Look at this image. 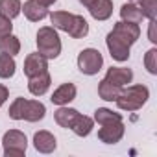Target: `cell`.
<instances>
[{
	"label": "cell",
	"mask_w": 157,
	"mask_h": 157,
	"mask_svg": "<svg viewBox=\"0 0 157 157\" xmlns=\"http://www.w3.org/2000/svg\"><path fill=\"white\" fill-rule=\"evenodd\" d=\"M87 10L94 21H107L113 15V0H94Z\"/></svg>",
	"instance_id": "cell-15"
},
{
	"label": "cell",
	"mask_w": 157,
	"mask_h": 157,
	"mask_svg": "<svg viewBox=\"0 0 157 157\" xmlns=\"http://www.w3.org/2000/svg\"><path fill=\"white\" fill-rule=\"evenodd\" d=\"M93 120L100 126V124H105V122H113V120H122V115L120 113H115L113 109H107V107H98L94 111V117Z\"/></svg>",
	"instance_id": "cell-25"
},
{
	"label": "cell",
	"mask_w": 157,
	"mask_h": 157,
	"mask_svg": "<svg viewBox=\"0 0 157 157\" xmlns=\"http://www.w3.org/2000/svg\"><path fill=\"white\" fill-rule=\"evenodd\" d=\"M21 10H22L21 0H0V15H4L11 21L21 15Z\"/></svg>",
	"instance_id": "cell-24"
},
{
	"label": "cell",
	"mask_w": 157,
	"mask_h": 157,
	"mask_svg": "<svg viewBox=\"0 0 157 157\" xmlns=\"http://www.w3.org/2000/svg\"><path fill=\"white\" fill-rule=\"evenodd\" d=\"M48 17H50L52 28H56L59 32H68V28L72 24V19H74V13H68V11H52V13H48Z\"/></svg>",
	"instance_id": "cell-19"
},
{
	"label": "cell",
	"mask_w": 157,
	"mask_h": 157,
	"mask_svg": "<svg viewBox=\"0 0 157 157\" xmlns=\"http://www.w3.org/2000/svg\"><path fill=\"white\" fill-rule=\"evenodd\" d=\"M129 2H133V4H139V2H140V0H129Z\"/></svg>",
	"instance_id": "cell-33"
},
{
	"label": "cell",
	"mask_w": 157,
	"mask_h": 157,
	"mask_svg": "<svg viewBox=\"0 0 157 157\" xmlns=\"http://www.w3.org/2000/svg\"><path fill=\"white\" fill-rule=\"evenodd\" d=\"M144 67H146V70L150 74H153V76L157 74V48L155 46L146 52V56H144Z\"/></svg>",
	"instance_id": "cell-27"
},
{
	"label": "cell",
	"mask_w": 157,
	"mask_h": 157,
	"mask_svg": "<svg viewBox=\"0 0 157 157\" xmlns=\"http://www.w3.org/2000/svg\"><path fill=\"white\" fill-rule=\"evenodd\" d=\"M93 128H94L93 117H87V115H82V113L76 117L74 124L70 126V129H72L74 135H78V137H87V135H91Z\"/></svg>",
	"instance_id": "cell-17"
},
{
	"label": "cell",
	"mask_w": 157,
	"mask_h": 157,
	"mask_svg": "<svg viewBox=\"0 0 157 157\" xmlns=\"http://www.w3.org/2000/svg\"><path fill=\"white\" fill-rule=\"evenodd\" d=\"M120 19L126 21V22H133V24H140L144 21V15L140 11V8L133 2H126L122 8H120Z\"/></svg>",
	"instance_id": "cell-18"
},
{
	"label": "cell",
	"mask_w": 157,
	"mask_h": 157,
	"mask_svg": "<svg viewBox=\"0 0 157 157\" xmlns=\"http://www.w3.org/2000/svg\"><path fill=\"white\" fill-rule=\"evenodd\" d=\"M72 39H83L87 33H89V22L82 17V15H74L72 19V24L67 32Z\"/></svg>",
	"instance_id": "cell-20"
},
{
	"label": "cell",
	"mask_w": 157,
	"mask_h": 157,
	"mask_svg": "<svg viewBox=\"0 0 157 157\" xmlns=\"http://www.w3.org/2000/svg\"><path fill=\"white\" fill-rule=\"evenodd\" d=\"M105 80L118 87H126L133 82V70L126 68V67H111V68H107Z\"/></svg>",
	"instance_id": "cell-12"
},
{
	"label": "cell",
	"mask_w": 157,
	"mask_h": 157,
	"mask_svg": "<svg viewBox=\"0 0 157 157\" xmlns=\"http://www.w3.org/2000/svg\"><path fill=\"white\" fill-rule=\"evenodd\" d=\"M148 39L155 44L157 43V37H155V21H150V30H148Z\"/></svg>",
	"instance_id": "cell-30"
},
{
	"label": "cell",
	"mask_w": 157,
	"mask_h": 157,
	"mask_svg": "<svg viewBox=\"0 0 157 157\" xmlns=\"http://www.w3.org/2000/svg\"><path fill=\"white\" fill-rule=\"evenodd\" d=\"M8 96H10V91H8V87H6V85H2V83H0V107H2V105L6 104Z\"/></svg>",
	"instance_id": "cell-29"
},
{
	"label": "cell",
	"mask_w": 157,
	"mask_h": 157,
	"mask_svg": "<svg viewBox=\"0 0 157 157\" xmlns=\"http://www.w3.org/2000/svg\"><path fill=\"white\" fill-rule=\"evenodd\" d=\"M46 115V107L43 102L39 100H24V107H22V120L26 122H39L43 120Z\"/></svg>",
	"instance_id": "cell-11"
},
{
	"label": "cell",
	"mask_w": 157,
	"mask_h": 157,
	"mask_svg": "<svg viewBox=\"0 0 157 157\" xmlns=\"http://www.w3.org/2000/svg\"><path fill=\"white\" fill-rule=\"evenodd\" d=\"M120 91H122V87H118V85L107 82L105 78L98 83V96H100L102 100H105V102H115L117 96L120 94Z\"/></svg>",
	"instance_id": "cell-21"
},
{
	"label": "cell",
	"mask_w": 157,
	"mask_h": 157,
	"mask_svg": "<svg viewBox=\"0 0 157 157\" xmlns=\"http://www.w3.org/2000/svg\"><path fill=\"white\" fill-rule=\"evenodd\" d=\"M104 67V56L96 48H83L78 54V68L85 76H94Z\"/></svg>",
	"instance_id": "cell-4"
},
{
	"label": "cell",
	"mask_w": 157,
	"mask_h": 157,
	"mask_svg": "<svg viewBox=\"0 0 157 157\" xmlns=\"http://www.w3.org/2000/svg\"><path fill=\"white\" fill-rule=\"evenodd\" d=\"M115 35H118L126 44H135L137 41H139V37H140V28H139V24H133V22H126V21H118L115 26H113V30H111Z\"/></svg>",
	"instance_id": "cell-7"
},
{
	"label": "cell",
	"mask_w": 157,
	"mask_h": 157,
	"mask_svg": "<svg viewBox=\"0 0 157 157\" xmlns=\"http://www.w3.org/2000/svg\"><path fill=\"white\" fill-rule=\"evenodd\" d=\"M0 52H2V54H10V56L15 57L21 52V41H19V37H15L13 33L0 37Z\"/></svg>",
	"instance_id": "cell-23"
},
{
	"label": "cell",
	"mask_w": 157,
	"mask_h": 157,
	"mask_svg": "<svg viewBox=\"0 0 157 157\" xmlns=\"http://www.w3.org/2000/svg\"><path fill=\"white\" fill-rule=\"evenodd\" d=\"M93 2H94V0H80V4H83L85 8H89V6H91Z\"/></svg>",
	"instance_id": "cell-32"
},
{
	"label": "cell",
	"mask_w": 157,
	"mask_h": 157,
	"mask_svg": "<svg viewBox=\"0 0 157 157\" xmlns=\"http://www.w3.org/2000/svg\"><path fill=\"white\" fill-rule=\"evenodd\" d=\"M33 146H35V150L39 153H52L57 148V140L50 131L41 129V131H37L33 135Z\"/></svg>",
	"instance_id": "cell-13"
},
{
	"label": "cell",
	"mask_w": 157,
	"mask_h": 157,
	"mask_svg": "<svg viewBox=\"0 0 157 157\" xmlns=\"http://www.w3.org/2000/svg\"><path fill=\"white\" fill-rule=\"evenodd\" d=\"M21 13H24V17L32 22H39L43 19L48 17V8L43 6L39 0H26V2L22 4V10Z\"/></svg>",
	"instance_id": "cell-9"
},
{
	"label": "cell",
	"mask_w": 157,
	"mask_h": 157,
	"mask_svg": "<svg viewBox=\"0 0 157 157\" xmlns=\"http://www.w3.org/2000/svg\"><path fill=\"white\" fill-rule=\"evenodd\" d=\"M126 133V126L122 120H113V122H105V124H100V129H98V139L104 142V144H117L122 140Z\"/></svg>",
	"instance_id": "cell-5"
},
{
	"label": "cell",
	"mask_w": 157,
	"mask_h": 157,
	"mask_svg": "<svg viewBox=\"0 0 157 157\" xmlns=\"http://www.w3.org/2000/svg\"><path fill=\"white\" fill-rule=\"evenodd\" d=\"M13 32V24H11V19L4 17V15H0V37H4V35H10Z\"/></svg>",
	"instance_id": "cell-28"
},
{
	"label": "cell",
	"mask_w": 157,
	"mask_h": 157,
	"mask_svg": "<svg viewBox=\"0 0 157 157\" xmlns=\"http://www.w3.org/2000/svg\"><path fill=\"white\" fill-rule=\"evenodd\" d=\"M2 148L6 157H22L28 150V139L19 129H10L2 137Z\"/></svg>",
	"instance_id": "cell-3"
},
{
	"label": "cell",
	"mask_w": 157,
	"mask_h": 157,
	"mask_svg": "<svg viewBox=\"0 0 157 157\" xmlns=\"http://www.w3.org/2000/svg\"><path fill=\"white\" fill-rule=\"evenodd\" d=\"M39 2L43 4V6H46V8H50V6H54L57 0H39Z\"/></svg>",
	"instance_id": "cell-31"
},
{
	"label": "cell",
	"mask_w": 157,
	"mask_h": 157,
	"mask_svg": "<svg viewBox=\"0 0 157 157\" xmlns=\"http://www.w3.org/2000/svg\"><path fill=\"white\" fill-rule=\"evenodd\" d=\"M105 44H107V50H109V54H111V57L115 59V61H118V63H124V61H128L129 59V44H126L118 35H115L113 32H109L107 33V37H105Z\"/></svg>",
	"instance_id": "cell-6"
},
{
	"label": "cell",
	"mask_w": 157,
	"mask_h": 157,
	"mask_svg": "<svg viewBox=\"0 0 157 157\" xmlns=\"http://www.w3.org/2000/svg\"><path fill=\"white\" fill-rule=\"evenodd\" d=\"M61 39L57 35V30L52 26H43L37 32V52L43 54L48 61L59 57L61 54Z\"/></svg>",
	"instance_id": "cell-2"
},
{
	"label": "cell",
	"mask_w": 157,
	"mask_h": 157,
	"mask_svg": "<svg viewBox=\"0 0 157 157\" xmlns=\"http://www.w3.org/2000/svg\"><path fill=\"white\" fill-rule=\"evenodd\" d=\"M43 72H48V59L39 52L28 54L26 59H24V74H26V78H33V76L43 74Z\"/></svg>",
	"instance_id": "cell-8"
},
{
	"label": "cell",
	"mask_w": 157,
	"mask_h": 157,
	"mask_svg": "<svg viewBox=\"0 0 157 157\" xmlns=\"http://www.w3.org/2000/svg\"><path fill=\"white\" fill-rule=\"evenodd\" d=\"M15 70H17V63H15L13 56L0 52V78L2 80H10V78L15 76Z\"/></svg>",
	"instance_id": "cell-22"
},
{
	"label": "cell",
	"mask_w": 157,
	"mask_h": 157,
	"mask_svg": "<svg viewBox=\"0 0 157 157\" xmlns=\"http://www.w3.org/2000/svg\"><path fill=\"white\" fill-rule=\"evenodd\" d=\"M78 94V89L74 83H61L54 93H52V98L50 102L54 105H68Z\"/></svg>",
	"instance_id": "cell-10"
},
{
	"label": "cell",
	"mask_w": 157,
	"mask_h": 157,
	"mask_svg": "<svg viewBox=\"0 0 157 157\" xmlns=\"http://www.w3.org/2000/svg\"><path fill=\"white\" fill-rule=\"evenodd\" d=\"M137 6L140 8L144 19L155 21V17H157V0H140Z\"/></svg>",
	"instance_id": "cell-26"
},
{
	"label": "cell",
	"mask_w": 157,
	"mask_h": 157,
	"mask_svg": "<svg viewBox=\"0 0 157 157\" xmlns=\"http://www.w3.org/2000/svg\"><path fill=\"white\" fill-rule=\"evenodd\" d=\"M80 115V111L74 109V107H68V105H59V109L54 113V120L57 126L65 128V129H70V126L74 124L76 117Z\"/></svg>",
	"instance_id": "cell-16"
},
{
	"label": "cell",
	"mask_w": 157,
	"mask_h": 157,
	"mask_svg": "<svg viewBox=\"0 0 157 157\" xmlns=\"http://www.w3.org/2000/svg\"><path fill=\"white\" fill-rule=\"evenodd\" d=\"M150 98V89L146 85H128L126 89L122 87L120 94L117 96L115 104L120 111H139Z\"/></svg>",
	"instance_id": "cell-1"
},
{
	"label": "cell",
	"mask_w": 157,
	"mask_h": 157,
	"mask_svg": "<svg viewBox=\"0 0 157 157\" xmlns=\"http://www.w3.org/2000/svg\"><path fill=\"white\" fill-rule=\"evenodd\" d=\"M52 85V78L48 72H43L39 76H33V78H28V91L33 94V96H43L48 93Z\"/></svg>",
	"instance_id": "cell-14"
}]
</instances>
